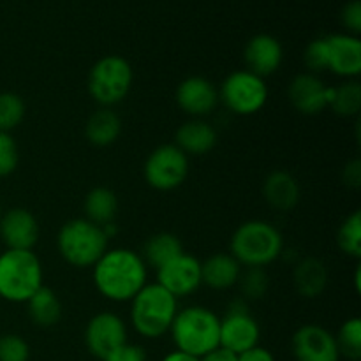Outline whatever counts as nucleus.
Instances as JSON below:
<instances>
[{
	"instance_id": "nucleus-42",
	"label": "nucleus",
	"mask_w": 361,
	"mask_h": 361,
	"mask_svg": "<svg viewBox=\"0 0 361 361\" xmlns=\"http://www.w3.org/2000/svg\"><path fill=\"white\" fill-rule=\"evenodd\" d=\"M4 214V212H2V207H0V215H2Z\"/></svg>"
},
{
	"instance_id": "nucleus-8",
	"label": "nucleus",
	"mask_w": 361,
	"mask_h": 361,
	"mask_svg": "<svg viewBox=\"0 0 361 361\" xmlns=\"http://www.w3.org/2000/svg\"><path fill=\"white\" fill-rule=\"evenodd\" d=\"M219 101L224 102L226 108L235 115H256L268 102V87L264 78H259L247 69L235 71L222 81Z\"/></svg>"
},
{
	"instance_id": "nucleus-16",
	"label": "nucleus",
	"mask_w": 361,
	"mask_h": 361,
	"mask_svg": "<svg viewBox=\"0 0 361 361\" xmlns=\"http://www.w3.org/2000/svg\"><path fill=\"white\" fill-rule=\"evenodd\" d=\"M247 71L257 74L259 78H267L279 71L284 60V49L281 41L270 34H257L247 42L243 51Z\"/></svg>"
},
{
	"instance_id": "nucleus-39",
	"label": "nucleus",
	"mask_w": 361,
	"mask_h": 361,
	"mask_svg": "<svg viewBox=\"0 0 361 361\" xmlns=\"http://www.w3.org/2000/svg\"><path fill=\"white\" fill-rule=\"evenodd\" d=\"M200 361H238V358H236V355H233V353L226 351V349L222 348H217L215 351L208 353L207 356L200 358Z\"/></svg>"
},
{
	"instance_id": "nucleus-23",
	"label": "nucleus",
	"mask_w": 361,
	"mask_h": 361,
	"mask_svg": "<svg viewBox=\"0 0 361 361\" xmlns=\"http://www.w3.org/2000/svg\"><path fill=\"white\" fill-rule=\"evenodd\" d=\"M122 133V120L113 109L101 108L92 113L85 126V136L95 147H109Z\"/></svg>"
},
{
	"instance_id": "nucleus-14",
	"label": "nucleus",
	"mask_w": 361,
	"mask_h": 361,
	"mask_svg": "<svg viewBox=\"0 0 361 361\" xmlns=\"http://www.w3.org/2000/svg\"><path fill=\"white\" fill-rule=\"evenodd\" d=\"M39 233L37 219L27 208H11L0 215V240L6 249L34 250Z\"/></svg>"
},
{
	"instance_id": "nucleus-36",
	"label": "nucleus",
	"mask_w": 361,
	"mask_h": 361,
	"mask_svg": "<svg viewBox=\"0 0 361 361\" xmlns=\"http://www.w3.org/2000/svg\"><path fill=\"white\" fill-rule=\"evenodd\" d=\"M104 361H147V351L141 345L127 342L115 353H111Z\"/></svg>"
},
{
	"instance_id": "nucleus-15",
	"label": "nucleus",
	"mask_w": 361,
	"mask_h": 361,
	"mask_svg": "<svg viewBox=\"0 0 361 361\" xmlns=\"http://www.w3.org/2000/svg\"><path fill=\"white\" fill-rule=\"evenodd\" d=\"M176 104L194 118L210 115L219 104V90L203 76H189L176 88Z\"/></svg>"
},
{
	"instance_id": "nucleus-30",
	"label": "nucleus",
	"mask_w": 361,
	"mask_h": 361,
	"mask_svg": "<svg viewBox=\"0 0 361 361\" xmlns=\"http://www.w3.org/2000/svg\"><path fill=\"white\" fill-rule=\"evenodd\" d=\"M27 106L21 95L14 92H0V133H11L25 118Z\"/></svg>"
},
{
	"instance_id": "nucleus-6",
	"label": "nucleus",
	"mask_w": 361,
	"mask_h": 361,
	"mask_svg": "<svg viewBox=\"0 0 361 361\" xmlns=\"http://www.w3.org/2000/svg\"><path fill=\"white\" fill-rule=\"evenodd\" d=\"M109 238L101 226L88 219H73L60 228L56 249L60 257L74 268H92L108 250Z\"/></svg>"
},
{
	"instance_id": "nucleus-25",
	"label": "nucleus",
	"mask_w": 361,
	"mask_h": 361,
	"mask_svg": "<svg viewBox=\"0 0 361 361\" xmlns=\"http://www.w3.org/2000/svg\"><path fill=\"white\" fill-rule=\"evenodd\" d=\"M28 317L39 328H51L62 319V303L55 291L42 286L27 302Z\"/></svg>"
},
{
	"instance_id": "nucleus-35",
	"label": "nucleus",
	"mask_w": 361,
	"mask_h": 361,
	"mask_svg": "<svg viewBox=\"0 0 361 361\" xmlns=\"http://www.w3.org/2000/svg\"><path fill=\"white\" fill-rule=\"evenodd\" d=\"M342 25L349 30L351 35H358L361 32V2L360 0H353L348 6L342 9L341 14Z\"/></svg>"
},
{
	"instance_id": "nucleus-41",
	"label": "nucleus",
	"mask_w": 361,
	"mask_h": 361,
	"mask_svg": "<svg viewBox=\"0 0 361 361\" xmlns=\"http://www.w3.org/2000/svg\"><path fill=\"white\" fill-rule=\"evenodd\" d=\"M355 284H356V291H360V268L356 270V275H355Z\"/></svg>"
},
{
	"instance_id": "nucleus-4",
	"label": "nucleus",
	"mask_w": 361,
	"mask_h": 361,
	"mask_svg": "<svg viewBox=\"0 0 361 361\" xmlns=\"http://www.w3.org/2000/svg\"><path fill=\"white\" fill-rule=\"evenodd\" d=\"M178 312V300L157 282H147L130 300V323L137 335L150 341L169 334L173 319Z\"/></svg>"
},
{
	"instance_id": "nucleus-9",
	"label": "nucleus",
	"mask_w": 361,
	"mask_h": 361,
	"mask_svg": "<svg viewBox=\"0 0 361 361\" xmlns=\"http://www.w3.org/2000/svg\"><path fill=\"white\" fill-rule=\"evenodd\" d=\"M143 176L155 190L178 189L189 176V157L175 143L161 145L145 161Z\"/></svg>"
},
{
	"instance_id": "nucleus-37",
	"label": "nucleus",
	"mask_w": 361,
	"mask_h": 361,
	"mask_svg": "<svg viewBox=\"0 0 361 361\" xmlns=\"http://www.w3.org/2000/svg\"><path fill=\"white\" fill-rule=\"evenodd\" d=\"M236 358H238V361H275V356L271 355V351H268L263 345H254V348L242 353Z\"/></svg>"
},
{
	"instance_id": "nucleus-18",
	"label": "nucleus",
	"mask_w": 361,
	"mask_h": 361,
	"mask_svg": "<svg viewBox=\"0 0 361 361\" xmlns=\"http://www.w3.org/2000/svg\"><path fill=\"white\" fill-rule=\"evenodd\" d=\"M330 62L328 71L341 78L355 80L361 73V41L358 35L334 34L328 35Z\"/></svg>"
},
{
	"instance_id": "nucleus-38",
	"label": "nucleus",
	"mask_w": 361,
	"mask_h": 361,
	"mask_svg": "<svg viewBox=\"0 0 361 361\" xmlns=\"http://www.w3.org/2000/svg\"><path fill=\"white\" fill-rule=\"evenodd\" d=\"M344 182L348 187L358 189L361 185V162L353 161L344 169Z\"/></svg>"
},
{
	"instance_id": "nucleus-7",
	"label": "nucleus",
	"mask_w": 361,
	"mask_h": 361,
	"mask_svg": "<svg viewBox=\"0 0 361 361\" xmlns=\"http://www.w3.org/2000/svg\"><path fill=\"white\" fill-rule=\"evenodd\" d=\"M134 73L130 63L120 55H106L94 63L88 74V94L102 108L118 104L133 87Z\"/></svg>"
},
{
	"instance_id": "nucleus-31",
	"label": "nucleus",
	"mask_w": 361,
	"mask_h": 361,
	"mask_svg": "<svg viewBox=\"0 0 361 361\" xmlns=\"http://www.w3.org/2000/svg\"><path fill=\"white\" fill-rule=\"evenodd\" d=\"M236 286H240V291L247 300H259L268 293L270 279L264 268H247L245 271L242 270Z\"/></svg>"
},
{
	"instance_id": "nucleus-2",
	"label": "nucleus",
	"mask_w": 361,
	"mask_h": 361,
	"mask_svg": "<svg viewBox=\"0 0 361 361\" xmlns=\"http://www.w3.org/2000/svg\"><path fill=\"white\" fill-rule=\"evenodd\" d=\"M169 334L178 351L203 358L221 348V317L203 305L185 307L176 312Z\"/></svg>"
},
{
	"instance_id": "nucleus-10",
	"label": "nucleus",
	"mask_w": 361,
	"mask_h": 361,
	"mask_svg": "<svg viewBox=\"0 0 361 361\" xmlns=\"http://www.w3.org/2000/svg\"><path fill=\"white\" fill-rule=\"evenodd\" d=\"M259 338L261 328L256 317L249 312L243 300H235L226 316L221 317V348L238 356L259 345Z\"/></svg>"
},
{
	"instance_id": "nucleus-5",
	"label": "nucleus",
	"mask_w": 361,
	"mask_h": 361,
	"mask_svg": "<svg viewBox=\"0 0 361 361\" xmlns=\"http://www.w3.org/2000/svg\"><path fill=\"white\" fill-rule=\"evenodd\" d=\"M44 271L34 250L6 249L0 254V298L27 303L42 288Z\"/></svg>"
},
{
	"instance_id": "nucleus-26",
	"label": "nucleus",
	"mask_w": 361,
	"mask_h": 361,
	"mask_svg": "<svg viewBox=\"0 0 361 361\" xmlns=\"http://www.w3.org/2000/svg\"><path fill=\"white\" fill-rule=\"evenodd\" d=\"M180 254H183V245L178 236L173 235V233H157L145 243L141 257L145 259L147 267L159 270L166 263L178 257Z\"/></svg>"
},
{
	"instance_id": "nucleus-32",
	"label": "nucleus",
	"mask_w": 361,
	"mask_h": 361,
	"mask_svg": "<svg viewBox=\"0 0 361 361\" xmlns=\"http://www.w3.org/2000/svg\"><path fill=\"white\" fill-rule=\"evenodd\" d=\"M30 345L16 334H6L0 337V361H28Z\"/></svg>"
},
{
	"instance_id": "nucleus-1",
	"label": "nucleus",
	"mask_w": 361,
	"mask_h": 361,
	"mask_svg": "<svg viewBox=\"0 0 361 361\" xmlns=\"http://www.w3.org/2000/svg\"><path fill=\"white\" fill-rule=\"evenodd\" d=\"M92 268L95 289L113 303L130 302L148 281V267L141 254L126 247L108 249Z\"/></svg>"
},
{
	"instance_id": "nucleus-24",
	"label": "nucleus",
	"mask_w": 361,
	"mask_h": 361,
	"mask_svg": "<svg viewBox=\"0 0 361 361\" xmlns=\"http://www.w3.org/2000/svg\"><path fill=\"white\" fill-rule=\"evenodd\" d=\"M85 219L97 226L115 222L118 214V197L108 187H95L85 196Z\"/></svg>"
},
{
	"instance_id": "nucleus-28",
	"label": "nucleus",
	"mask_w": 361,
	"mask_h": 361,
	"mask_svg": "<svg viewBox=\"0 0 361 361\" xmlns=\"http://www.w3.org/2000/svg\"><path fill=\"white\" fill-rule=\"evenodd\" d=\"M335 341H337L341 356H345V358L353 361H358L361 358V319L360 317H349L348 321H344L341 330H338V334L335 335Z\"/></svg>"
},
{
	"instance_id": "nucleus-40",
	"label": "nucleus",
	"mask_w": 361,
	"mask_h": 361,
	"mask_svg": "<svg viewBox=\"0 0 361 361\" xmlns=\"http://www.w3.org/2000/svg\"><path fill=\"white\" fill-rule=\"evenodd\" d=\"M161 361H200V358H196V356H190V355H187V353H182V351H178V349H175V351L168 353V355H166Z\"/></svg>"
},
{
	"instance_id": "nucleus-3",
	"label": "nucleus",
	"mask_w": 361,
	"mask_h": 361,
	"mask_svg": "<svg viewBox=\"0 0 361 361\" xmlns=\"http://www.w3.org/2000/svg\"><path fill=\"white\" fill-rule=\"evenodd\" d=\"M284 252V238L271 222L254 219L236 228L229 242V254L245 268H264Z\"/></svg>"
},
{
	"instance_id": "nucleus-33",
	"label": "nucleus",
	"mask_w": 361,
	"mask_h": 361,
	"mask_svg": "<svg viewBox=\"0 0 361 361\" xmlns=\"http://www.w3.org/2000/svg\"><path fill=\"white\" fill-rule=\"evenodd\" d=\"M20 162L18 143L11 133H0V178L13 175Z\"/></svg>"
},
{
	"instance_id": "nucleus-20",
	"label": "nucleus",
	"mask_w": 361,
	"mask_h": 361,
	"mask_svg": "<svg viewBox=\"0 0 361 361\" xmlns=\"http://www.w3.org/2000/svg\"><path fill=\"white\" fill-rule=\"evenodd\" d=\"M175 145L187 155H204L217 145V130L201 118L182 123L175 134Z\"/></svg>"
},
{
	"instance_id": "nucleus-17",
	"label": "nucleus",
	"mask_w": 361,
	"mask_h": 361,
	"mask_svg": "<svg viewBox=\"0 0 361 361\" xmlns=\"http://www.w3.org/2000/svg\"><path fill=\"white\" fill-rule=\"evenodd\" d=\"M289 101L302 115H317L328 108V85L317 74L302 73L289 85Z\"/></svg>"
},
{
	"instance_id": "nucleus-21",
	"label": "nucleus",
	"mask_w": 361,
	"mask_h": 361,
	"mask_svg": "<svg viewBox=\"0 0 361 361\" xmlns=\"http://www.w3.org/2000/svg\"><path fill=\"white\" fill-rule=\"evenodd\" d=\"M263 197L279 212H291L300 201V185L288 171H274L264 178Z\"/></svg>"
},
{
	"instance_id": "nucleus-12",
	"label": "nucleus",
	"mask_w": 361,
	"mask_h": 361,
	"mask_svg": "<svg viewBox=\"0 0 361 361\" xmlns=\"http://www.w3.org/2000/svg\"><path fill=\"white\" fill-rule=\"evenodd\" d=\"M296 361H338L337 341L331 331L319 324H303L295 331L291 341Z\"/></svg>"
},
{
	"instance_id": "nucleus-13",
	"label": "nucleus",
	"mask_w": 361,
	"mask_h": 361,
	"mask_svg": "<svg viewBox=\"0 0 361 361\" xmlns=\"http://www.w3.org/2000/svg\"><path fill=\"white\" fill-rule=\"evenodd\" d=\"M157 271V284L171 293L176 300L185 298L200 289L201 282V261L190 254L183 252L173 261L166 263Z\"/></svg>"
},
{
	"instance_id": "nucleus-19",
	"label": "nucleus",
	"mask_w": 361,
	"mask_h": 361,
	"mask_svg": "<svg viewBox=\"0 0 361 361\" xmlns=\"http://www.w3.org/2000/svg\"><path fill=\"white\" fill-rule=\"evenodd\" d=\"M243 267L229 252H217L201 263V282L214 291H226L238 284Z\"/></svg>"
},
{
	"instance_id": "nucleus-29",
	"label": "nucleus",
	"mask_w": 361,
	"mask_h": 361,
	"mask_svg": "<svg viewBox=\"0 0 361 361\" xmlns=\"http://www.w3.org/2000/svg\"><path fill=\"white\" fill-rule=\"evenodd\" d=\"M337 245L344 254L351 257L361 256V214L360 210L353 212L341 224L337 231Z\"/></svg>"
},
{
	"instance_id": "nucleus-11",
	"label": "nucleus",
	"mask_w": 361,
	"mask_h": 361,
	"mask_svg": "<svg viewBox=\"0 0 361 361\" xmlns=\"http://www.w3.org/2000/svg\"><path fill=\"white\" fill-rule=\"evenodd\" d=\"M123 344H127V324L118 314L99 312L87 323L85 345L97 360L104 361Z\"/></svg>"
},
{
	"instance_id": "nucleus-27",
	"label": "nucleus",
	"mask_w": 361,
	"mask_h": 361,
	"mask_svg": "<svg viewBox=\"0 0 361 361\" xmlns=\"http://www.w3.org/2000/svg\"><path fill=\"white\" fill-rule=\"evenodd\" d=\"M328 108L338 116H356L361 109V85L349 80L337 87H328Z\"/></svg>"
},
{
	"instance_id": "nucleus-22",
	"label": "nucleus",
	"mask_w": 361,
	"mask_h": 361,
	"mask_svg": "<svg viewBox=\"0 0 361 361\" xmlns=\"http://www.w3.org/2000/svg\"><path fill=\"white\" fill-rule=\"evenodd\" d=\"M293 282L303 298H317L328 286V270L323 261L316 257H307L300 261L293 274Z\"/></svg>"
},
{
	"instance_id": "nucleus-34",
	"label": "nucleus",
	"mask_w": 361,
	"mask_h": 361,
	"mask_svg": "<svg viewBox=\"0 0 361 361\" xmlns=\"http://www.w3.org/2000/svg\"><path fill=\"white\" fill-rule=\"evenodd\" d=\"M328 62H330V51H328L326 37L314 39L312 42H309L305 49V63L310 73L316 74L328 71Z\"/></svg>"
}]
</instances>
